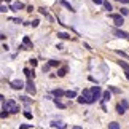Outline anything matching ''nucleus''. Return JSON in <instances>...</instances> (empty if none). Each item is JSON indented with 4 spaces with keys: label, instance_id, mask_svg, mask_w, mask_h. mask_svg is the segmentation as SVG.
Here are the masks:
<instances>
[{
    "label": "nucleus",
    "instance_id": "obj_14",
    "mask_svg": "<svg viewBox=\"0 0 129 129\" xmlns=\"http://www.w3.org/2000/svg\"><path fill=\"white\" fill-rule=\"evenodd\" d=\"M49 126L51 127H67V124H64V123H61V121H51Z\"/></svg>",
    "mask_w": 129,
    "mask_h": 129
},
{
    "label": "nucleus",
    "instance_id": "obj_11",
    "mask_svg": "<svg viewBox=\"0 0 129 129\" xmlns=\"http://www.w3.org/2000/svg\"><path fill=\"white\" fill-rule=\"evenodd\" d=\"M57 38H61V40H70V34H67V32H57Z\"/></svg>",
    "mask_w": 129,
    "mask_h": 129
},
{
    "label": "nucleus",
    "instance_id": "obj_5",
    "mask_svg": "<svg viewBox=\"0 0 129 129\" xmlns=\"http://www.w3.org/2000/svg\"><path fill=\"white\" fill-rule=\"evenodd\" d=\"M10 86H11L13 89H16V91H19V89H22V88H26V85H24L22 80H13V81H10Z\"/></svg>",
    "mask_w": 129,
    "mask_h": 129
},
{
    "label": "nucleus",
    "instance_id": "obj_34",
    "mask_svg": "<svg viewBox=\"0 0 129 129\" xmlns=\"http://www.w3.org/2000/svg\"><path fill=\"white\" fill-rule=\"evenodd\" d=\"M10 21H13V22H18V24H19V22H22L21 19H18V18H10Z\"/></svg>",
    "mask_w": 129,
    "mask_h": 129
},
{
    "label": "nucleus",
    "instance_id": "obj_29",
    "mask_svg": "<svg viewBox=\"0 0 129 129\" xmlns=\"http://www.w3.org/2000/svg\"><path fill=\"white\" fill-rule=\"evenodd\" d=\"M24 116H26L27 120H32V113H30V112H27V110L24 112Z\"/></svg>",
    "mask_w": 129,
    "mask_h": 129
},
{
    "label": "nucleus",
    "instance_id": "obj_6",
    "mask_svg": "<svg viewBox=\"0 0 129 129\" xmlns=\"http://www.w3.org/2000/svg\"><path fill=\"white\" fill-rule=\"evenodd\" d=\"M113 34H115V37H118V38H126V37H129V34H126L124 30H121V29H113Z\"/></svg>",
    "mask_w": 129,
    "mask_h": 129
},
{
    "label": "nucleus",
    "instance_id": "obj_38",
    "mask_svg": "<svg viewBox=\"0 0 129 129\" xmlns=\"http://www.w3.org/2000/svg\"><path fill=\"white\" fill-rule=\"evenodd\" d=\"M124 75H126V78L129 80V70H124Z\"/></svg>",
    "mask_w": 129,
    "mask_h": 129
},
{
    "label": "nucleus",
    "instance_id": "obj_37",
    "mask_svg": "<svg viewBox=\"0 0 129 129\" xmlns=\"http://www.w3.org/2000/svg\"><path fill=\"white\" fill-rule=\"evenodd\" d=\"M27 11H29V13H32V11H34V7H32V5H30V7H27Z\"/></svg>",
    "mask_w": 129,
    "mask_h": 129
},
{
    "label": "nucleus",
    "instance_id": "obj_20",
    "mask_svg": "<svg viewBox=\"0 0 129 129\" xmlns=\"http://www.w3.org/2000/svg\"><path fill=\"white\" fill-rule=\"evenodd\" d=\"M118 62V66H120L121 69H124V70H129V64L127 62H124V61H116Z\"/></svg>",
    "mask_w": 129,
    "mask_h": 129
},
{
    "label": "nucleus",
    "instance_id": "obj_10",
    "mask_svg": "<svg viewBox=\"0 0 129 129\" xmlns=\"http://www.w3.org/2000/svg\"><path fill=\"white\" fill-rule=\"evenodd\" d=\"M91 91L94 92V96H96V99H99V97L102 96V91H101V88H99V86H92V88H91Z\"/></svg>",
    "mask_w": 129,
    "mask_h": 129
},
{
    "label": "nucleus",
    "instance_id": "obj_39",
    "mask_svg": "<svg viewBox=\"0 0 129 129\" xmlns=\"http://www.w3.org/2000/svg\"><path fill=\"white\" fill-rule=\"evenodd\" d=\"M121 2H123V3H129V0H121Z\"/></svg>",
    "mask_w": 129,
    "mask_h": 129
},
{
    "label": "nucleus",
    "instance_id": "obj_23",
    "mask_svg": "<svg viewBox=\"0 0 129 129\" xmlns=\"http://www.w3.org/2000/svg\"><path fill=\"white\" fill-rule=\"evenodd\" d=\"M102 5H104V8H105L107 11H110V10H112V3L108 2V0H104V3H102Z\"/></svg>",
    "mask_w": 129,
    "mask_h": 129
},
{
    "label": "nucleus",
    "instance_id": "obj_15",
    "mask_svg": "<svg viewBox=\"0 0 129 129\" xmlns=\"http://www.w3.org/2000/svg\"><path fill=\"white\" fill-rule=\"evenodd\" d=\"M53 102H54V105L59 107V108H66V104H62L61 101H59V97H54V99H53Z\"/></svg>",
    "mask_w": 129,
    "mask_h": 129
},
{
    "label": "nucleus",
    "instance_id": "obj_16",
    "mask_svg": "<svg viewBox=\"0 0 129 129\" xmlns=\"http://www.w3.org/2000/svg\"><path fill=\"white\" fill-rule=\"evenodd\" d=\"M67 70H69V69H67V66H64V67H61V69H59V70H57V77H66V73H67Z\"/></svg>",
    "mask_w": 129,
    "mask_h": 129
},
{
    "label": "nucleus",
    "instance_id": "obj_2",
    "mask_svg": "<svg viewBox=\"0 0 129 129\" xmlns=\"http://www.w3.org/2000/svg\"><path fill=\"white\" fill-rule=\"evenodd\" d=\"M2 108H7V110L10 113H19V107H18V104L14 99H8L7 102H2Z\"/></svg>",
    "mask_w": 129,
    "mask_h": 129
},
{
    "label": "nucleus",
    "instance_id": "obj_8",
    "mask_svg": "<svg viewBox=\"0 0 129 129\" xmlns=\"http://www.w3.org/2000/svg\"><path fill=\"white\" fill-rule=\"evenodd\" d=\"M110 99H112V91L108 89V91H105L102 94V104H105L107 101H110Z\"/></svg>",
    "mask_w": 129,
    "mask_h": 129
},
{
    "label": "nucleus",
    "instance_id": "obj_31",
    "mask_svg": "<svg viewBox=\"0 0 129 129\" xmlns=\"http://www.w3.org/2000/svg\"><path fill=\"white\" fill-rule=\"evenodd\" d=\"M38 24H40V21H38V19H34V21H32V27H38Z\"/></svg>",
    "mask_w": 129,
    "mask_h": 129
},
{
    "label": "nucleus",
    "instance_id": "obj_12",
    "mask_svg": "<svg viewBox=\"0 0 129 129\" xmlns=\"http://www.w3.org/2000/svg\"><path fill=\"white\" fill-rule=\"evenodd\" d=\"M124 112H126V107H124V105H123V104L120 102V104L116 105V113H118V115H123Z\"/></svg>",
    "mask_w": 129,
    "mask_h": 129
},
{
    "label": "nucleus",
    "instance_id": "obj_17",
    "mask_svg": "<svg viewBox=\"0 0 129 129\" xmlns=\"http://www.w3.org/2000/svg\"><path fill=\"white\" fill-rule=\"evenodd\" d=\"M22 43L26 45L27 48H32V40H30V37H27V35H26V37L22 38Z\"/></svg>",
    "mask_w": 129,
    "mask_h": 129
},
{
    "label": "nucleus",
    "instance_id": "obj_28",
    "mask_svg": "<svg viewBox=\"0 0 129 129\" xmlns=\"http://www.w3.org/2000/svg\"><path fill=\"white\" fill-rule=\"evenodd\" d=\"M0 116H2V120L8 116V110H7V108H2V113H0Z\"/></svg>",
    "mask_w": 129,
    "mask_h": 129
},
{
    "label": "nucleus",
    "instance_id": "obj_21",
    "mask_svg": "<svg viewBox=\"0 0 129 129\" xmlns=\"http://www.w3.org/2000/svg\"><path fill=\"white\" fill-rule=\"evenodd\" d=\"M66 97H69V99H75V97H77V92H75V91H66Z\"/></svg>",
    "mask_w": 129,
    "mask_h": 129
},
{
    "label": "nucleus",
    "instance_id": "obj_26",
    "mask_svg": "<svg viewBox=\"0 0 129 129\" xmlns=\"http://www.w3.org/2000/svg\"><path fill=\"white\" fill-rule=\"evenodd\" d=\"M108 127H110V129H120V124H118L116 121H112L110 124H108Z\"/></svg>",
    "mask_w": 129,
    "mask_h": 129
},
{
    "label": "nucleus",
    "instance_id": "obj_33",
    "mask_svg": "<svg viewBox=\"0 0 129 129\" xmlns=\"http://www.w3.org/2000/svg\"><path fill=\"white\" fill-rule=\"evenodd\" d=\"M8 10H10V8H7V7H5V5H2V7H0V11H2V13H7Z\"/></svg>",
    "mask_w": 129,
    "mask_h": 129
},
{
    "label": "nucleus",
    "instance_id": "obj_41",
    "mask_svg": "<svg viewBox=\"0 0 129 129\" xmlns=\"http://www.w3.org/2000/svg\"><path fill=\"white\" fill-rule=\"evenodd\" d=\"M116 2H121V0H116Z\"/></svg>",
    "mask_w": 129,
    "mask_h": 129
},
{
    "label": "nucleus",
    "instance_id": "obj_18",
    "mask_svg": "<svg viewBox=\"0 0 129 129\" xmlns=\"http://www.w3.org/2000/svg\"><path fill=\"white\" fill-rule=\"evenodd\" d=\"M61 5H62V7H66L67 10H70V11H75V10H73V7L67 2V0H61Z\"/></svg>",
    "mask_w": 129,
    "mask_h": 129
},
{
    "label": "nucleus",
    "instance_id": "obj_4",
    "mask_svg": "<svg viewBox=\"0 0 129 129\" xmlns=\"http://www.w3.org/2000/svg\"><path fill=\"white\" fill-rule=\"evenodd\" d=\"M34 78H29L27 80V83H26V91L30 94V96H35V92H37V88H35V85H34Z\"/></svg>",
    "mask_w": 129,
    "mask_h": 129
},
{
    "label": "nucleus",
    "instance_id": "obj_7",
    "mask_svg": "<svg viewBox=\"0 0 129 129\" xmlns=\"http://www.w3.org/2000/svg\"><path fill=\"white\" fill-rule=\"evenodd\" d=\"M22 8H24V5L21 2H14V3H11V7H10L11 11H19V10H22Z\"/></svg>",
    "mask_w": 129,
    "mask_h": 129
},
{
    "label": "nucleus",
    "instance_id": "obj_32",
    "mask_svg": "<svg viewBox=\"0 0 129 129\" xmlns=\"http://www.w3.org/2000/svg\"><path fill=\"white\" fill-rule=\"evenodd\" d=\"M49 69H51V66H49V64H46V66H43V69H42V70H43V73H45V72H48Z\"/></svg>",
    "mask_w": 129,
    "mask_h": 129
},
{
    "label": "nucleus",
    "instance_id": "obj_1",
    "mask_svg": "<svg viewBox=\"0 0 129 129\" xmlns=\"http://www.w3.org/2000/svg\"><path fill=\"white\" fill-rule=\"evenodd\" d=\"M96 102V96L91 89H83L81 96L78 97V104H92Z\"/></svg>",
    "mask_w": 129,
    "mask_h": 129
},
{
    "label": "nucleus",
    "instance_id": "obj_3",
    "mask_svg": "<svg viewBox=\"0 0 129 129\" xmlns=\"http://www.w3.org/2000/svg\"><path fill=\"white\" fill-rule=\"evenodd\" d=\"M110 18L113 19V22H115L116 27H121L123 24H124V16L120 13V14H110Z\"/></svg>",
    "mask_w": 129,
    "mask_h": 129
},
{
    "label": "nucleus",
    "instance_id": "obj_35",
    "mask_svg": "<svg viewBox=\"0 0 129 129\" xmlns=\"http://www.w3.org/2000/svg\"><path fill=\"white\" fill-rule=\"evenodd\" d=\"M92 2L96 3V5H102V3H104V0H92Z\"/></svg>",
    "mask_w": 129,
    "mask_h": 129
},
{
    "label": "nucleus",
    "instance_id": "obj_25",
    "mask_svg": "<svg viewBox=\"0 0 129 129\" xmlns=\"http://www.w3.org/2000/svg\"><path fill=\"white\" fill-rule=\"evenodd\" d=\"M108 89H110L113 94H120V92H121V89H120V88H116V86H108Z\"/></svg>",
    "mask_w": 129,
    "mask_h": 129
},
{
    "label": "nucleus",
    "instance_id": "obj_19",
    "mask_svg": "<svg viewBox=\"0 0 129 129\" xmlns=\"http://www.w3.org/2000/svg\"><path fill=\"white\" fill-rule=\"evenodd\" d=\"M38 11H40V13L43 14V16H46L48 19H53V18H51V16L48 14V11H46V8H45V7H40V8H38Z\"/></svg>",
    "mask_w": 129,
    "mask_h": 129
},
{
    "label": "nucleus",
    "instance_id": "obj_9",
    "mask_svg": "<svg viewBox=\"0 0 129 129\" xmlns=\"http://www.w3.org/2000/svg\"><path fill=\"white\" fill-rule=\"evenodd\" d=\"M51 92H53L54 97H62V96H66V91H62V89H59V88H57V89H53Z\"/></svg>",
    "mask_w": 129,
    "mask_h": 129
},
{
    "label": "nucleus",
    "instance_id": "obj_13",
    "mask_svg": "<svg viewBox=\"0 0 129 129\" xmlns=\"http://www.w3.org/2000/svg\"><path fill=\"white\" fill-rule=\"evenodd\" d=\"M22 72L26 73V77H27V78H34V77H35V73H34V69L30 70V69H27V67H26V69H24Z\"/></svg>",
    "mask_w": 129,
    "mask_h": 129
},
{
    "label": "nucleus",
    "instance_id": "obj_24",
    "mask_svg": "<svg viewBox=\"0 0 129 129\" xmlns=\"http://www.w3.org/2000/svg\"><path fill=\"white\" fill-rule=\"evenodd\" d=\"M19 101L24 102V104H30V102H32V99H29L27 96H21V97H19Z\"/></svg>",
    "mask_w": 129,
    "mask_h": 129
},
{
    "label": "nucleus",
    "instance_id": "obj_30",
    "mask_svg": "<svg viewBox=\"0 0 129 129\" xmlns=\"http://www.w3.org/2000/svg\"><path fill=\"white\" fill-rule=\"evenodd\" d=\"M29 62H30V66H32V69L37 66V59H29Z\"/></svg>",
    "mask_w": 129,
    "mask_h": 129
},
{
    "label": "nucleus",
    "instance_id": "obj_36",
    "mask_svg": "<svg viewBox=\"0 0 129 129\" xmlns=\"http://www.w3.org/2000/svg\"><path fill=\"white\" fill-rule=\"evenodd\" d=\"M19 127H34L32 124H19Z\"/></svg>",
    "mask_w": 129,
    "mask_h": 129
},
{
    "label": "nucleus",
    "instance_id": "obj_40",
    "mask_svg": "<svg viewBox=\"0 0 129 129\" xmlns=\"http://www.w3.org/2000/svg\"><path fill=\"white\" fill-rule=\"evenodd\" d=\"M3 2H7V3H8V2H10V0H3Z\"/></svg>",
    "mask_w": 129,
    "mask_h": 129
},
{
    "label": "nucleus",
    "instance_id": "obj_27",
    "mask_svg": "<svg viewBox=\"0 0 129 129\" xmlns=\"http://www.w3.org/2000/svg\"><path fill=\"white\" fill-rule=\"evenodd\" d=\"M120 13L123 14V16H127V14H129V10L126 7H123V8H120Z\"/></svg>",
    "mask_w": 129,
    "mask_h": 129
},
{
    "label": "nucleus",
    "instance_id": "obj_22",
    "mask_svg": "<svg viewBox=\"0 0 129 129\" xmlns=\"http://www.w3.org/2000/svg\"><path fill=\"white\" fill-rule=\"evenodd\" d=\"M48 64H49L51 67H59V66H61V62L56 61V59H51V61H48Z\"/></svg>",
    "mask_w": 129,
    "mask_h": 129
}]
</instances>
